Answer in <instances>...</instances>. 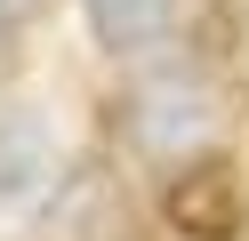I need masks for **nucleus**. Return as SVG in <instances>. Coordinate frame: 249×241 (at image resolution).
I'll return each mask as SVG.
<instances>
[{
  "mask_svg": "<svg viewBox=\"0 0 249 241\" xmlns=\"http://www.w3.org/2000/svg\"><path fill=\"white\" fill-rule=\"evenodd\" d=\"M121 129H129V145L145 161H193L201 145L225 129V96L209 89L201 73H153L137 80L129 96H121Z\"/></svg>",
  "mask_w": 249,
  "mask_h": 241,
  "instance_id": "nucleus-1",
  "label": "nucleus"
},
{
  "mask_svg": "<svg viewBox=\"0 0 249 241\" xmlns=\"http://www.w3.org/2000/svg\"><path fill=\"white\" fill-rule=\"evenodd\" d=\"M169 225L185 241H233L241 233V193H233L225 161H193L169 177Z\"/></svg>",
  "mask_w": 249,
  "mask_h": 241,
  "instance_id": "nucleus-2",
  "label": "nucleus"
},
{
  "mask_svg": "<svg viewBox=\"0 0 249 241\" xmlns=\"http://www.w3.org/2000/svg\"><path fill=\"white\" fill-rule=\"evenodd\" d=\"M40 185H49V129L33 112H0V201H24Z\"/></svg>",
  "mask_w": 249,
  "mask_h": 241,
  "instance_id": "nucleus-3",
  "label": "nucleus"
},
{
  "mask_svg": "<svg viewBox=\"0 0 249 241\" xmlns=\"http://www.w3.org/2000/svg\"><path fill=\"white\" fill-rule=\"evenodd\" d=\"M81 16L105 48H153L177 24V0H81Z\"/></svg>",
  "mask_w": 249,
  "mask_h": 241,
  "instance_id": "nucleus-4",
  "label": "nucleus"
}]
</instances>
